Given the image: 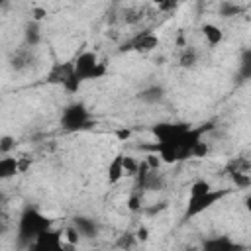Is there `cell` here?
Wrapping results in <instances>:
<instances>
[{
    "label": "cell",
    "mask_w": 251,
    "mask_h": 251,
    "mask_svg": "<svg viewBox=\"0 0 251 251\" xmlns=\"http://www.w3.org/2000/svg\"><path fill=\"white\" fill-rule=\"evenodd\" d=\"M231 190L229 188H222V190H214L212 184L204 178L196 180L190 184V196H188V202H186V210H184V216L182 220L188 222L196 216H200L202 212L210 210L214 204H218L222 198H226Z\"/></svg>",
    "instance_id": "obj_1"
},
{
    "label": "cell",
    "mask_w": 251,
    "mask_h": 251,
    "mask_svg": "<svg viewBox=\"0 0 251 251\" xmlns=\"http://www.w3.org/2000/svg\"><path fill=\"white\" fill-rule=\"evenodd\" d=\"M49 227H53L51 218H47L43 212H39L33 206H25L18 218V245L31 247L35 237Z\"/></svg>",
    "instance_id": "obj_2"
},
{
    "label": "cell",
    "mask_w": 251,
    "mask_h": 251,
    "mask_svg": "<svg viewBox=\"0 0 251 251\" xmlns=\"http://www.w3.org/2000/svg\"><path fill=\"white\" fill-rule=\"evenodd\" d=\"M92 126H94V116L82 102H73L63 108V114H61L63 131L76 133V131H86Z\"/></svg>",
    "instance_id": "obj_3"
},
{
    "label": "cell",
    "mask_w": 251,
    "mask_h": 251,
    "mask_svg": "<svg viewBox=\"0 0 251 251\" xmlns=\"http://www.w3.org/2000/svg\"><path fill=\"white\" fill-rule=\"evenodd\" d=\"M45 82L47 84H57V86H63L67 92L75 94L78 92L80 88V82L75 75V59L73 61H55L47 75H45Z\"/></svg>",
    "instance_id": "obj_4"
},
{
    "label": "cell",
    "mask_w": 251,
    "mask_h": 251,
    "mask_svg": "<svg viewBox=\"0 0 251 251\" xmlns=\"http://www.w3.org/2000/svg\"><path fill=\"white\" fill-rule=\"evenodd\" d=\"M75 75L78 78V82H86V80H96L108 75V67L98 59V55L94 51H84L78 57H75Z\"/></svg>",
    "instance_id": "obj_5"
},
{
    "label": "cell",
    "mask_w": 251,
    "mask_h": 251,
    "mask_svg": "<svg viewBox=\"0 0 251 251\" xmlns=\"http://www.w3.org/2000/svg\"><path fill=\"white\" fill-rule=\"evenodd\" d=\"M159 37H157V33H153V31H141V33H137L135 37H131L127 43H124V47H122V51H135V53H151V51H155L157 47H159Z\"/></svg>",
    "instance_id": "obj_6"
},
{
    "label": "cell",
    "mask_w": 251,
    "mask_h": 251,
    "mask_svg": "<svg viewBox=\"0 0 251 251\" xmlns=\"http://www.w3.org/2000/svg\"><path fill=\"white\" fill-rule=\"evenodd\" d=\"M31 249H35V251H61L63 249V231L53 229V227L41 231L35 237Z\"/></svg>",
    "instance_id": "obj_7"
},
{
    "label": "cell",
    "mask_w": 251,
    "mask_h": 251,
    "mask_svg": "<svg viewBox=\"0 0 251 251\" xmlns=\"http://www.w3.org/2000/svg\"><path fill=\"white\" fill-rule=\"evenodd\" d=\"M31 65H33V53H31V47H27V45L16 49L10 55V69L16 73H22Z\"/></svg>",
    "instance_id": "obj_8"
},
{
    "label": "cell",
    "mask_w": 251,
    "mask_h": 251,
    "mask_svg": "<svg viewBox=\"0 0 251 251\" xmlns=\"http://www.w3.org/2000/svg\"><path fill=\"white\" fill-rule=\"evenodd\" d=\"M73 226H75V229L78 231V235H80V237H86V239L96 237L98 231H100L98 222L92 220V218H88V216H75V218H73Z\"/></svg>",
    "instance_id": "obj_9"
},
{
    "label": "cell",
    "mask_w": 251,
    "mask_h": 251,
    "mask_svg": "<svg viewBox=\"0 0 251 251\" xmlns=\"http://www.w3.org/2000/svg\"><path fill=\"white\" fill-rule=\"evenodd\" d=\"M202 247L206 251H233V249H241L243 245L235 243L231 237L227 235H216V237H208L202 241Z\"/></svg>",
    "instance_id": "obj_10"
},
{
    "label": "cell",
    "mask_w": 251,
    "mask_h": 251,
    "mask_svg": "<svg viewBox=\"0 0 251 251\" xmlns=\"http://www.w3.org/2000/svg\"><path fill=\"white\" fill-rule=\"evenodd\" d=\"M165 98V88L159 84H149L137 92V100L143 104H159Z\"/></svg>",
    "instance_id": "obj_11"
},
{
    "label": "cell",
    "mask_w": 251,
    "mask_h": 251,
    "mask_svg": "<svg viewBox=\"0 0 251 251\" xmlns=\"http://www.w3.org/2000/svg\"><path fill=\"white\" fill-rule=\"evenodd\" d=\"M124 159H126V155H124V153H118V155L110 161V165H108V184H118V182L126 176Z\"/></svg>",
    "instance_id": "obj_12"
},
{
    "label": "cell",
    "mask_w": 251,
    "mask_h": 251,
    "mask_svg": "<svg viewBox=\"0 0 251 251\" xmlns=\"http://www.w3.org/2000/svg\"><path fill=\"white\" fill-rule=\"evenodd\" d=\"M237 80H239V82H249V80H251V47H245V49H241V53H239Z\"/></svg>",
    "instance_id": "obj_13"
},
{
    "label": "cell",
    "mask_w": 251,
    "mask_h": 251,
    "mask_svg": "<svg viewBox=\"0 0 251 251\" xmlns=\"http://www.w3.org/2000/svg\"><path fill=\"white\" fill-rule=\"evenodd\" d=\"M41 43V29H39V22H35V20H31V22H27L25 24V27H24V45H27V47H37Z\"/></svg>",
    "instance_id": "obj_14"
},
{
    "label": "cell",
    "mask_w": 251,
    "mask_h": 251,
    "mask_svg": "<svg viewBox=\"0 0 251 251\" xmlns=\"http://www.w3.org/2000/svg\"><path fill=\"white\" fill-rule=\"evenodd\" d=\"M200 31H202V35H204V39L208 41L210 47H216V45H220V43L224 41V31H222L216 24L206 22V24L200 25Z\"/></svg>",
    "instance_id": "obj_15"
},
{
    "label": "cell",
    "mask_w": 251,
    "mask_h": 251,
    "mask_svg": "<svg viewBox=\"0 0 251 251\" xmlns=\"http://www.w3.org/2000/svg\"><path fill=\"white\" fill-rule=\"evenodd\" d=\"M18 173H22V171H20V159H18V157H8V155H4V157L0 159V176H2V178H12V176H16Z\"/></svg>",
    "instance_id": "obj_16"
},
{
    "label": "cell",
    "mask_w": 251,
    "mask_h": 251,
    "mask_svg": "<svg viewBox=\"0 0 251 251\" xmlns=\"http://www.w3.org/2000/svg\"><path fill=\"white\" fill-rule=\"evenodd\" d=\"M226 173H251V161L247 157H233L226 163Z\"/></svg>",
    "instance_id": "obj_17"
},
{
    "label": "cell",
    "mask_w": 251,
    "mask_h": 251,
    "mask_svg": "<svg viewBox=\"0 0 251 251\" xmlns=\"http://www.w3.org/2000/svg\"><path fill=\"white\" fill-rule=\"evenodd\" d=\"M241 12H243V8L237 6V4L231 2V0H224V2H220V6H218V14H220L222 18H235V16H239Z\"/></svg>",
    "instance_id": "obj_18"
},
{
    "label": "cell",
    "mask_w": 251,
    "mask_h": 251,
    "mask_svg": "<svg viewBox=\"0 0 251 251\" xmlns=\"http://www.w3.org/2000/svg\"><path fill=\"white\" fill-rule=\"evenodd\" d=\"M198 63V51L194 47H184V51L178 57V65L182 69H192Z\"/></svg>",
    "instance_id": "obj_19"
},
{
    "label": "cell",
    "mask_w": 251,
    "mask_h": 251,
    "mask_svg": "<svg viewBox=\"0 0 251 251\" xmlns=\"http://www.w3.org/2000/svg\"><path fill=\"white\" fill-rule=\"evenodd\" d=\"M235 188H249L251 186V173H231L227 175Z\"/></svg>",
    "instance_id": "obj_20"
},
{
    "label": "cell",
    "mask_w": 251,
    "mask_h": 251,
    "mask_svg": "<svg viewBox=\"0 0 251 251\" xmlns=\"http://www.w3.org/2000/svg\"><path fill=\"white\" fill-rule=\"evenodd\" d=\"M124 171H126V176H135L139 171V163L131 157H126L124 159Z\"/></svg>",
    "instance_id": "obj_21"
},
{
    "label": "cell",
    "mask_w": 251,
    "mask_h": 251,
    "mask_svg": "<svg viewBox=\"0 0 251 251\" xmlns=\"http://www.w3.org/2000/svg\"><path fill=\"white\" fill-rule=\"evenodd\" d=\"M153 2L157 4V8H159L161 12H171V10H175L176 4H178V0H153Z\"/></svg>",
    "instance_id": "obj_22"
},
{
    "label": "cell",
    "mask_w": 251,
    "mask_h": 251,
    "mask_svg": "<svg viewBox=\"0 0 251 251\" xmlns=\"http://www.w3.org/2000/svg\"><path fill=\"white\" fill-rule=\"evenodd\" d=\"M14 145H16L14 137L4 135V137H2V141H0V153H2V155H8V153H10V149H12Z\"/></svg>",
    "instance_id": "obj_23"
},
{
    "label": "cell",
    "mask_w": 251,
    "mask_h": 251,
    "mask_svg": "<svg viewBox=\"0 0 251 251\" xmlns=\"http://www.w3.org/2000/svg\"><path fill=\"white\" fill-rule=\"evenodd\" d=\"M206 155H208V143L202 139V141H198V145L194 147L192 157H206Z\"/></svg>",
    "instance_id": "obj_24"
},
{
    "label": "cell",
    "mask_w": 251,
    "mask_h": 251,
    "mask_svg": "<svg viewBox=\"0 0 251 251\" xmlns=\"http://www.w3.org/2000/svg\"><path fill=\"white\" fill-rule=\"evenodd\" d=\"M31 14H33V20H35V22H41V20L47 16V10H43V8H33Z\"/></svg>",
    "instance_id": "obj_25"
},
{
    "label": "cell",
    "mask_w": 251,
    "mask_h": 251,
    "mask_svg": "<svg viewBox=\"0 0 251 251\" xmlns=\"http://www.w3.org/2000/svg\"><path fill=\"white\" fill-rule=\"evenodd\" d=\"M139 202H141V196H139V194H133V196L129 198V210H133V212L139 210V208H141Z\"/></svg>",
    "instance_id": "obj_26"
},
{
    "label": "cell",
    "mask_w": 251,
    "mask_h": 251,
    "mask_svg": "<svg viewBox=\"0 0 251 251\" xmlns=\"http://www.w3.org/2000/svg\"><path fill=\"white\" fill-rule=\"evenodd\" d=\"M129 135H131L129 129H120V131H118V137H120V139H127Z\"/></svg>",
    "instance_id": "obj_27"
},
{
    "label": "cell",
    "mask_w": 251,
    "mask_h": 251,
    "mask_svg": "<svg viewBox=\"0 0 251 251\" xmlns=\"http://www.w3.org/2000/svg\"><path fill=\"white\" fill-rule=\"evenodd\" d=\"M243 204H245V210L251 214V194H247L245 196V200H243Z\"/></svg>",
    "instance_id": "obj_28"
},
{
    "label": "cell",
    "mask_w": 251,
    "mask_h": 251,
    "mask_svg": "<svg viewBox=\"0 0 251 251\" xmlns=\"http://www.w3.org/2000/svg\"><path fill=\"white\" fill-rule=\"evenodd\" d=\"M139 237H141V239H147V231H145V229H139Z\"/></svg>",
    "instance_id": "obj_29"
}]
</instances>
